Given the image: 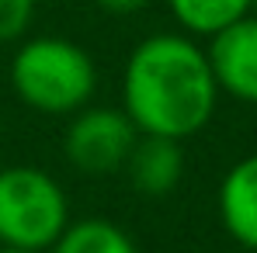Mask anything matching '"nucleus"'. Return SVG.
Segmentation results:
<instances>
[{
	"instance_id": "f03ea898",
	"label": "nucleus",
	"mask_w": 257,
	"mask_h": 253,
	"mask_svg": "<svg viewBox=\"0 0 257 253\" xmlns=\"http://www.w3.org/2000/svg\"><path fill=\"white\" fill-rule=\"evenodd\" d=\"M11 87L32 111L70 118L97 94V66L80 42L63 35L21 39L11 56Z\"/></svg>"
},
{
	"instance_id": "0eeeda50",
	"label": "nucleus",
	"mask_w": 257,
	"mask_h": 253,
	"mask_svg": "<svg viewBox=\"0 0 257 253\" xmlns=\"http://www.w3.org/2000/svg\"><path fill=\"white\" fill-rule=\"evenodd\" d=\"M219 222L243 246L257 253V153L236 160L219 180Z\"/></svg>"
},
{
	"instance_id": "f257e3e1",
	"label": "nucleus",
	"mask_w": 257,
	"mask_h": 253,
	"mask_svg": "<svg viewBox=\"0 0 257 253\" xmlns=\"http://www.w3.org/2000/svg\"><path fill=\"white\" fill-rule=\"evenodd\" d=\"M215 104L219 87L198 39L157 32L132 45L122 70V111L139 135L184 142L212 122Z\"/></svg>"
},
{
	"instance_id": "ddd939ff",
	"label": "nucleus",
	"mask_w": 257,
	"mask_h": 253,
	"mask_svg": "<svg viewBox=\"0 0 257 253\" xmlns=\"http://www.w3.org/2000/svg\"><path fill=\"white\" fill-rule=\"evenodd\" d=\"M250 14H257V0H250Z\"/></svg>"
},
{
	"instance_id": "9b49d317",
	"label": "nucleus",
	"mask_w": 257,
	"mask_h": 253,
	"mask_svg": "<svg viewBox=\"0 0 257 253\" xmlns=\"http://www.w3.org/2000/svg\"><path fill=\"white\" fill-rule=\"evenodd\" d=\"M146 4H150V0H94V7H101L104 14H118V18H125V14H139Z\"/></svg>"
},
{
	"instance_id": "39448f33",
	"label": "nucleus",
	"mask_w": 257,
	"mask_h": 253,
	"mask_svg": "<svg viewBox=\"0 0 257 253\" xmlns=\"http://www.w3.org/2000/svg\"><path fill=\"white\" fill-rule=\"evenodd\" d=\"M205 56L219 94H229L243 104H257V14H247L212 35Z\"/></svg>"
},
{
	"instance_id": "f8f14e48",
	"label": "nucleus",
	"mask_w": 257,
	"mask_h": 253,
	"mask_svg": "<svg viewBox=\"0 0 257 253\" xmlns=\"http://www.w3.org/2000/svg\"><path fill=\"white\" fill-rule=\"evenodd\" d=\"M0 253H35V250H11V246H0Z\"/></svg>"
},
{
	"instance_id": "7ed1b4c3",
	"label": "nucleus",
	"mask_w": 257,
	"mask_h": 253,
	"mask_svg": "<svg viewBox=\"0 0 257 253\" xmlns=\"http://www.w3.org/2000/svg\"><path fill=\"white\" fill-rule=\"evenodd\" d=\"M63 184L39 167L0 170V246L49 253L70 225Z\"/></svg>"
},
{
	"instance_id": "20e7f679",
	"label": "nucleus",
	"mask_w": 257,
	"mask_h": 253,
	"mask_svg": "<svg viewBox=\"0 0 257 253\" xmlns=\"http://www.w3.org/2000/svg\"><path fill=\"white\" fill-rule=\"evenodd\" d=\"M136 139H139V128L132 125V118L122 108L87 104L77 115H70L63 153L70 167L87 177H111V173H122Z\"/></svg>"
},
{
	"instance_id": "423d86ee",
	"label": "nucleus",
	"mask_w": 257,
	"mask_h": 253,
	"mask_svg": "<svg viewBox=\"0 0 257 253\" xmlns=\"http://www.w3.org/2000/svg\"><path fill=\"white\" fill-rule=\"evenodd\" d=\"M128 187L143 198H167L184 177V149L174 139L160 135H139L132 153H128L125 167Z\"/></svg>"
},
{
	"instance_id": "9d476101",
	"label": "nucleus",
	"mask_w": 257,
	"mask_h": 253,
	"mask_svg": "<svg viewBox=\"0 0 257 253\" xmlns=\"http://www.w3.org/2000/svg\"><path fill=\"white\" fill-rule=\"evenodd\" d=\"M35 21V0H0V42L28 39Z\"/></svg>"
},
{
	"instance_id": "1a4fd4ad",
	"label": "nucleus",
	"mask_w": 257,
	"mask_h": 253,
	"mask_svg": "<svg viewBox=\"0 0 257 253\" xmlns=\"http://www.w3.org/2000/svg\"><path fill=\"white\" fill-rule=\"evenodd\" d=\"M49 253H139L132 236L108 218H80L70 222Z\"/></svg>"
},
{
	"instance_id": "6e6552de",
	"label": "nucleus",
	"mask_w": 257,
	"mask_h": 253,
	"mask_svg": "<svg viewBox=\"0 0 257 253\" xmlns=\"http://www.w3.org/2000/svg\"><path fill=\"white\" fill-rule=\"evenodd\" d=\"M177 28L191 39H212L250 14V0H167Z\"/></svg>"
}]
</instances>
